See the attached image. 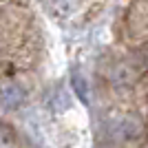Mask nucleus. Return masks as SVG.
<instances>
[{
  "label": "nucleus",
  "mask_w": 148,
  "mask_h": 148,
  "mask_svg": "<svg viewBox=\"0 0 148 148\" xmlns=\"http://www.w3.org/2000/svg\"><path fill=\"white\" fill-rule=\"evenodd\" d=\"M47 2H49V9H53L58 18H69L77 7V0H47Z\"/></svg>",
  "instance_id": "obj_2"
},
{
  "label": "nucleus",
  "mask_w": 148,
  "mask_h": 148,
  "mask_svg": "<svg viewBox=\"0 0 148 148\" xmlns=\"http://www.w3.org/2000/svg\"><path fill=\"white\" fill-rule=\"evenodd\" d=\"M71 84H73V91L77 93V97H80L84 104H88V99H91V91H88V82H86V77H82V73H73V77H71Z\"/></svg>",
  "instance_id": "obj_3"
},
{
  "label": "nucleus",
  "mask_w": 148,
  "mask_h": 148,
  "mask_svg": "<svg viewBox=\"0 0 148 148\" xmlns=\"http://www.w3.org/2000/svg\"><path fill=\"white\" fill-rule=\"evenodd\" d=\"M0 102L5 106H9V108H16V106L22 102V91H20V86H16L11 82L2 84V86H0Z\"/></svg>",
  "instance_id": "obj_1"
}]
</instances>
